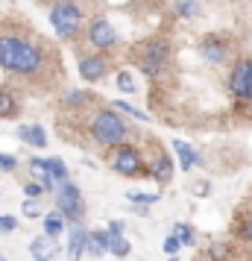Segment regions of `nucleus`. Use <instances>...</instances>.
I'll return each mask as SVG.
<instances>
[{
    "label": "nucleus",
    "instance_id": "f03ea898",
    "mask_svg": "<svg viewBox=\"0 0 252 261\" xmlns=\"http://www.w3.org/2000/svg\"><path fill=\"white\" fill-rule=\"evenodd\" d=\"M170 59H173V53H170L167 38H147L132 50V62L147 80H161L170 68Z\"/></svg>",
    "mask_w": 252,
    "mask_h": 261
},
{
    "label": "nucleus",
    "instance_id": "6e6552de",
    "mask_svg": "<svg viewBox=\"0 0 252 261\" xmlns=\"http://www.w3.org/2000/svg\"><path fill=\"white\" fill-rule=\"evenodd\" d=\"M88 44L97 50H108L118 44V33H115V27L108 24L106 18H94L91 24H88Z\"/></svg>",
    "mask_w": 252,
    "mask_h": 261
},
{
    "label": "nucleus",
    "instance_id": "20e7f679",
    "mask_svg": "<svg viewBox=\"0 0 252 261\" xmlns=\"http://www.w3.org/2000/svg\"><path fill=\"white\" fill-rule=\"evenodd\" d=\"M56 212L65 217V223H82V214H85V200H82V191L76 188L73 182H62L56 188Z\"/></svg>",
    "mask_w": 252,
    "mask_h": 261
},
{
    "label": "nucleus",
    "instance_id": "c9c22d12",
    "mask_svg": "<svg viewBox=\"0 0 252 261\" xmlns=\"http://www.w3.org/2000/svg\"><path fill=\"white\" fill-rule=\"evenodd\" d=\"M208 191H211V185H208V182H197V185H193V194H197V197H205V194H208Z\"/></svg>",
    "mask_w": 252,
    "mask_h": 261
},
{
    "label": "nucleus",
    "instance_id": "c85d7f7f",
    "mask_svg": "<svg viewBox=\"0 0 252 261\" xmlns=\"http://www.w3.org/2000/svg\"><path fill=\"white\" fill-rule=\"evenodd\" d=\"M161 247H164V252H167V255H176V252L182 249V241L173 235V232H170V235L164 238V244H161Z\"/></svg>",
    "mask_w": 252,
    "mask_h": 261
},
{
    "label": "nucleus",
    "instance_id": "ddd939ff",
    "mask_svg": "<svg viewBox=\"0 0 252 261\" xmlns=\"http://www.w3.org/2000/svg\"><path fill=\"white\" fill-rule=\"evenodd\" d=\"M108 247H111V235H108V232H88V247H85L88 255L100 258V255L108 252Z\"/></svg>",
    "mask_w": 252,
    "mask_h": 261
},
{
    "label": "nucleus",
    "instance_id": "f704fd0d",
    "mask_svg": "<svg viewBox=\"0 0 252 261\" xmlns=\"http://www.w3.org/2000/svg\"><path fill=\"white\" fill-rule=\"evenodd\" d=\"M15 165H18V162H15V155L0 153V167H3V170H15Z\"/></svg>",
    "mask_w": 252,
    "mask_h": 261
},
{
    "label": "nucleus",
    "instance_id": "f3484780",
    "mask_svg": "<svg viewBox=\"0 0 252 261\" xmlns=\"http://www.w3.org/2000/svg\"><path fill=\"white\" fill-rule=\"evenodd\" d=\"M65 229V217L59 212H47L44 214V235L47 238H59Z\"/></svg>",
    "mask_w": 252,
    "mask_h": 261
},
{
    "label": "nucleus",
    "instance_id": "cd10ccee",
    "mask_svg": "<svg viewBox=\"0 0 252 261\" xmlns=\"http://www.w3.org/2000/svg\"><path fill=\"white\" fill-rule=\"evenodd\" d=\"M82 103H88V94L85 91H68L65 94V106H82Z\"/></svg>",
    "mask_w": 252,
    "mask_h": 261
},
{
    "label": "nucleus",
    "instance_id": "c756f323",
    "mask_svg": "<svg viewBox=\"0 0 252 261\" xmlns=\"http://www.w3.org/2000/svg\"><path fill=\"white\" fill-rule=\"evenodd\" d=\"M18 229V220L12 214H0V232H15Z\"/></svg>",
    "mask_w": 252,
    "mask_h": 261
},
{
    "label": "nucleus",
    "instance_id": "393cba45",
    "mask_svg": "<svg viewBox=\"0 0 252 261\" xmlns=\"http://www.w3.org/2000/svg\"><path fill=\"white\" fill-rule=\"evenodd\" d=\"M115 112H126V115L138 118L141 123H150V115H147V112H141L138 106H132V103H126V100H115Z\"/></svg>",
    "mask_w": 252,
    "mask_h": 261
},
{
    "label": "nucleus",
    "instance_id": "7c9ffc66",
    "mask_svg": "<svg viewBox=\"0 0 252 261\" xmlns=\"http://www.w3.org/2000/svg\"><path fill=\"white\" fill-rule=\"evenodd\" d=\"M24 194L30 197V200H36V197H41V194H44V188H41L38 182H26V185H24Z\"/></svg>",
    "mask_w": 252,
    "mask_h": 261
},
{
    "label": "nucleus",
    "instance_id": "412c9836",
    "mask_svg": "<svg viewBox=\"0 0 252 261\" xmlns=\"http://www.w3.org/2000/svg\"><path fill=\"white\" fill-rule=\"evenodd\" d=\"M126 200L132 202V205H141V208H147V205H153V202L161 200V194H144V191H129V194H126Z\"/></svg>",
    "mask_w": 252,
    "mask_h": 261
},
{
    "label": "nucleus",
    "instance_id": "bb28decb",
    "mask_svg": "<svg viewBox=\"0 0 252 261\" xmlns=\"http://www.w3.org/2000/svg\"><path fill=\"white\" fill-rule=\"evenodd\" d=\"M50 241H53V238H47V235H38L36 241H33V244H30V252H33V255H36V258H44V252H47V249L53 247V244H50Z\"/></svg>",
    "mask_w": 252,
    "mask_h": 261
},
{
    "label": "nucleus",
    "instance_id": "4468645a",
    "mask_svg": "<svg viewBox=\"0 0 252 261\" xmlns=\"http://www.w3.org/2000/svg\"><path fill=\"white\" fill-rule=\"evenodd\" d=\"M150 173H153V179H156L158 185H167L170 179H173V162H170V155H158L156 162H153V167H150Z\"/></svg>",
    "mask_w": 252,
    "mask_h": 261
},
{
    "label": "nucleus",
    "instance_id": "f257e3e1",
    "mask_svg": "<svg viewBox=\"0 0 252 261\" xmlns=\"http://www.w3.org/2000/svg\"><path fill=\"white\" fill-rule=\"evenodd\" d=\"M44 50L24 36H0V68L18 76H36L44 68Z\"/></svg>",
    "mask_w": 252,
    "mask_h": 261
},
{
    "label": "nucleus",
    "instance_id": "58836bf2",
    "mask_svg": "<svg viewBox=\"0 0 252 261\" xmlns=\"http://www.w3.org/2000/svg\"><path fill=\"white\" fill-rule=\"evenodd\" d=\"M0 261H6V258H3V255H0Z\"/></svg>",
    "mask_w": 252,
    "mask_h": 261
},
{
    "label": "nucleus",
    "instance_id": "a878e982",
    "mask_svg": "<svg viewBox=\"0 0 252 261\" xmlns=\"http://www.w3.org/2000/svg\"><path fill=\"white\" fill-rule=\"evenodd\" d=\"M173 235L182 241V247H191L193 241H197V235H193V229L188 223H176V226H173Z\"/></svg>",
    "mask_w": 252,
    "mask_h": 261
},
{
    "label": "nucleus",
    "instance_id": "39448f33",
    "mask_svg": "<svg viewBox=\"0 0 252 261\" xmlns=\"http://www.w3.org/2000/svg\"><path fill=\"white\" fill-rule=\"evenodd\" d=\"M50 24L59 33L62 38H73L82 27V9L71 3V0H59L53 9H50Z\"/></svg>",
    "mask_w": 252,
    "mask_h": 261
},
{
    "label": "nucleus",
    "instance_id": "a211bd4d",
    "mask_svg": "<svg viewBox=\"0 0 252 261\" xmlns=\"http://www.w3.org/2000/svg\"><path fill=\"white\" fill-rule=\"evenodd\" d=\"M18 109H21L18 97L9 94V91H0V118H15Z\"/></svg>",
    "mask_w": 252,
    "mask_h": 261
},
{
    "label": "nucleus",
    "instance_id": "e433bc0d",
    "mask_svg": "<svg viewBox=\"0 0 252 261\" xmlns=\"http://www.w3.org/2000/svg\"><path fill=\"white\" fill-rule=\"evenodd\" d=\"M167 261H179V258H176V255H170V258H167Z\"/></svg>",
    "mask_w": 252,
    "mask_h": 261
},
{
    "label": "nucleus",
    "instance_id": "72a5a7b5",
    "mask_svg": "<svg viewBox=\"0 0 252 261\" xmlns=\"http://www.w3.org/2000/svg\"><path fill=\"white\" fill-rule=\"evenodd\" d=\"M24 214H26V217H38V214H41L38 202H36V200H26V202H24Z\"/></svg>",
    "mask_w": 252,
    "mask_h": 261
},
{
    "label": "nucleus",
    "instance_id": "5701e85b",
    "mask_svg": "<svg viewBox=\"0 0 252 261\" xmlns=\"http://www.w3.org/2000/svg\"><path fill=\"white\" fill-rule=\"evenodd\" d=\"M115 83H118V88L123 91V94H135V91H138V83L132 80L129 71H118L115 73Z\"/></svg>",
    "mask_w": 252,
    "mask_h": 261
},
{
    "label": "nucleus",
    "instance_id": "423d86ee",
    "mask_svg": "<svg viewBox=\"0 0 252 261\" xmlns=\"http://www.w3.org/2000/svg\"><path fill=\"white\" fill-rule=\"evenodd\" d=\"M111 170L120 173L126 179H135V176H144V159H141V150L132 147V144H120L118 153L111 155Z\"/></svg>",
    "mask_w": 252,
    "mask_h": 261
},
{
    "label": "nucleus",
    "instance_id": "dca6fc26",
    "mask_svg": "<svg viewBox=\"0 0 252 261\" xmlns=\"http://www.w3.org/2000/svg\"><path fill=\"white\" fill-rule=\"evenodd\" d=\"M30 170H33V176L38 179V185L44 191H56V182H53V176L47 173V162H44V159H30Z\"/></svg>",
    "mask_w": 252,
    "mask_h": 261
},
{
    "label": "nucleus",
    "instance_id": "b1692460",
    "mask_svg": "<svg viewBox=\"0 0 252 261\" xmlns=\"http://www.w3.org/2000/svg\"><path fill=\"white\" fill-rule=\"evenodd\" d=\"M108 252H115V258H126L129 252H132V244H129V238L120 235V238H111V247Z\"/></svg>",
    "mask_w": 252,
    "mask_h": 261
},
{
    "label": "nucleus",
    "instance_id": "4be33fe9",
    "mask_svg": "<svg viewBox=\"0 0 252 261\" xmlns=\"http://www.w3.org/2000/svg\"><path fill=\"white\" fill-rule=\"evenodd\" d=\"M173 6H176V15H179V18H188V21L200 15V3H197V0H176Z\"/></svg>",
    "mask_w": 252,
    "mask_h": 261
},
{
    "label": "nucleus",
    "instance_id": "9b49d317",
    "mask_svg": "<svg viewBox=\"0 0 252 261\" xmlns=\"http://www.w3.org/2000/svg\"><path fill=\"white\" fill-rule=\"evenodd\" d=\"M85 247H88V232L82 229V223H73L71 226V238H68V258L79 261L82 258Z\"/></svg>",
    "mask_w": 252,
    "mask_h": 261
},
{
    "label": "nucleus",
    "instance_id": "6ab92c4d",
    "mask_svg": "<svg viewBox=\"0 0 252 261\" xmlns=\"http://www.w3.org/2000/svg\"><path fill=\"white\" fill-rule=\"evenodd\" d=\"M232 258V244L226 241H211L208 244V261H229Z\"/></svg>",
    "mask_w": 252,
    "mask_h": 261
},
{
    "label": "nucleus",
    "instance_id": "1a4fd4ad",
    "mask_svg": "<svg viewBox=\"0 0 252 261\" xmlns=\"http://www.w3.org/2000/svg\"><path fill=\"white\" fill-rule=\"evenodd\" d=\"M106 73H108V62L100 53H88V56L79 59V76L85 83H100V80H106Z\"/></svg>",
    "mask_w": 252,
    "mask_h": 261
},
{
    "label": "nucleus",
    "instance_id": "4c0bfd02",
    "mask_svg": "<svg viewBox=\"0 0 252 261\" xmlns=\"http://www.w3.org/2000/svg\"><path fill=\"white\" fill-rule=\"evenodd\" d=\"M38 261H50V258H38Z\"/></svg>",
    "mask_w": 252,
    "mask_h": 261
},
{
    "label": "nucleus",
    "instance_id": "473e14b6",
    "mask_svg": "<svg viewBox=\"0 0 252 261\" xmlns=\"http://www.w3.org/2000/svg\"><path fill=\"white\" fill-rule=\"evenodd\" d=\"M240 238H243V241H249V244H252V217H246V220L240 223Z\"/></svg>",
    "mask_w": 252,
    "mask_h": 261
},
{
    "label": "nucleus",
    "instance_id": "2f4dec72",
    "mask_svg": "<svg viewBox=\"0 0 252 261\" xmlns=\"http://www.w3.org/2000/svg\"><path fill=\"white\" fill-rule=\"evenodd\" d=\"M123 229H126V226H123V220H111L106 232H108L111 238H120V235H123Z\"/></svg>",
    "mask_w": 252,
    "mask_h": 261
},
{
    "label": "nucleus",
    "instance_id": "0eeeda50",
    "mask_svg": "<svg viewBox=\"0 0 252 261\" xmlns=\"http://www.w3.org/2000/svg\"><path fill=\"white\" fill-rule=\"evenodd\" d=\"M229 91L238 100H252V56H240L229 71Z\"/></svg>",
    "mask_w": 252,
    "mask_h": 261
},
{
    "label": "nucleus",
    "instance_id": "7ed1b4c3",
    "mask_svg": "<svg viewBox=\"0 0 252 261\" xmlns=\"http://www.w3.org/2000/svg\"><path fill=\"white\" fill-rule=\"evenodd\" d=\"M88 129H91V138L97 144H103V147H120L129 138V126H126V120L120 118V112H115V109L94 112Z\"/></svg>",
    "mask_w": 252,
    "mask_h": 261
},
{
    "label": "nucleus",
    "instance_id": "9d476101",
    "mask_svg": "<svg viewBox=\"0 0 252 261\" xmlns=\"http://www.w3.org/2000/svg\"><path fill=\"white\" fill-rule=\"evenodd\" d=\"M200 56L205 62H211V65H220V62H226L229 56V41L220 36H205L200 41Z\"/></svg>",
    "mask_w": 252,
    "mask_h": 261
},
{
    "label": "nucleus",
    "instance_id": "aec40b11",
    "mask_svg": "<svg viewBox=\"0 0 252 261\" xmlns=\"http://www.w3.org/2000/svg\"><path fill=\"white\" fill-rule=\"evenodd\" d=\"M47 162V173L53 176V182H68V165L62 162V159H44Z\"/></svg>",
    "mask_w": 252,
    "mask_h": 261
},
{
    "label": "nucleus",
    "instance_id": "2eb2a0df",
    "mask_svg": "<svg viewBox=\"0 0 252 261\" xmlns=\"http://www.w3.org/2000/svg\"><path fill=\"white\" fill-rule=\"evenodd\" d=\"M18 138L41 150V147L47 144V132H44V126H36V123H30V126H18Z\"/></svg>",
    "mask_w": 252,
    "mask_h": 261
},
{
    "label": "nucleus",
    "instance_id": "f8f14e48",
    "mask_svg": "<svg viewBox=\"0 0 252 261\" xmlns=\"http://www.w3.org/2000/svg\"><path fill=\"white\" fill-rule=\"evenodd\" d=\"M173 150H176V155H179V167L185 170V173H188L193 165H203L200 153L193 150L191 144H185V141H179V138H176V141H173Z\"/></svg>",
    "mask_w": 252,
    "mask_h": 261
}]
</instances>
